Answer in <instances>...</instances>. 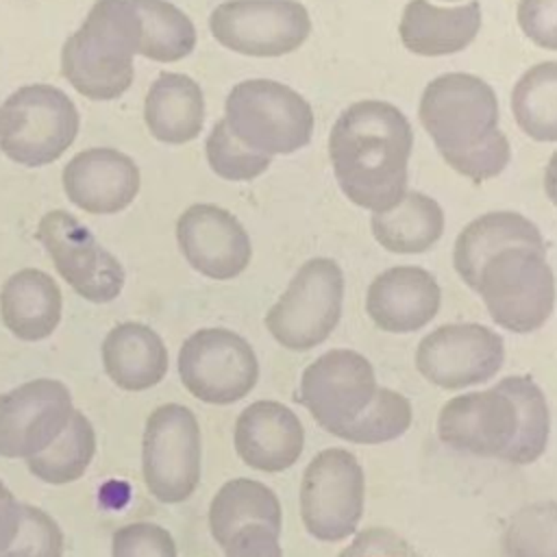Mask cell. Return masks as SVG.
Returning a JSON list of instances; mask_svg holds the SVG:
<instances>
[{
  "label": "cell",
  "mask_w": 557,
  "mask_h": 557,
  "mask_svg": "<svg viewBox=\"0 0 557 557\" xmlns=\"http://www.w3.org/2000/svg\"><path fill=\"white\" fill-rule=\"evenodd\" d=\"M139 168L115 148H87L63 168V189L70 202L96 215L126 209L139 194Z\"/></svg>",
  "instance_id": "cell-18"
},
{
  "label": "cell",
  "mask_w": 557,
  "mask_h": 557,
  "mask_svg": "<svg viewBox=\"0 0 557 557\" xmlns=\"http://www.w3.org/2000/svg\"><path fill=\"white\" fill-rule=\"evenodd\" d=\"M481 28V4L472 0L463 7H435L426 0L407 2L398 35L403 46L420 57L455 54L470 46Z\"/></svg>",
  "instance_id": "cell-21"
},
{
  "label": "cell",
  "mask_w": 557,
  "mask_h": 557,
  "mask_svg": "<svg viewBox=\"0 0 557 557\" xmlns=\"http://www.w3.org/2000/svg\"><path fill=\"white\" fill-rule=\"evenodd\" d=\"M516 124L535 141H557V61L529 67L511 91Z\"/></svg>",
  "instance_id": "cell-30"
},
{
  "label": "cell",
  "mask_w": 557,
  "mask_h": 557,
  "mask_svg": "<svg viewBox=\"0 0 557 557\" xmlns=\"http://www.w3.org/2000/svg\"><path fill=\"white\" fill-rule=\"evenodd\" d=\"M507 246H531L546 250L540 228L516 211H492L472 220L455 242L453 261L461 281L476 289L479 272L483 263Z\"/></svg>",
  "instance_id": "cell-24"
},
{
  "label": "cell",
  "mask_w": 557,
  "mask_h": 557,
  "mask_svg": "<svg viewBox=\"0 0 557 557\" xmlns=\"http://www.w3.org/2000/svg\"><path fill=\"white\" fill-rule=\"evenodd\" d=\"M544 191H546L548 200L557 207V150L553 152V157L548 159V165L544 170Z\"/></svg>",
  "instance_id": "cell-41"
},
{
  "label": "cell",
  "mask_w": 557,
  "mask_h": 557,
  "mask_svg": "<svg viewBox=\"0 0 557 557\" xmlns=\"http://www.w3.org/2000/svg\"><path fill=\"white\" fill-rule=\"evenodd\" d=\"M20 518H22V503H17L11 490L0 481V555L15 540L20 529Z\"/></svg>",
  "instance_id": "cell-40"
},
{
  "label": "cell",
  "mask_w": 557,
  "mask_h": 557,
  "mask_svg": "<svg viewBox=\"0 0 557 557\" xmlns=\"http://www.w3.org/2000/svg\"><path fill=\"white\" fill-rule=\"evenodd\" d=\"M224 122L231 135L261 154H292L313 135L311 104L292 87L250 78L237 83L226 96Z\"/></svg>",
  "instance_id": "cell-4"
},
{
  "label": "cell",
  "mask_w": 557,
  "mask_h": 557,
  "mask_svg": "<svg viewBox=\"0 0 557 557\" xmlns=\"http://www.w3.org/2000/svg\"><path fill=\"white\" fill-rule=\"evenodd\" d=\"M518 26L531 44L557 50V0H520Z\"/></svg>",
  "instance_id": "cell-37"
},
{
  "label": "cell",
  "mask_w": 557,
  "mask_h": 557,
  "mask_svg": "<svg viewBox=\"0 0 557 557\" xmlns=\"http://www.w3.org/2000/svg\"><path fill=\"white\" fill-rule=\"evenodd\" d=\"M76 133V104L54 85H24L0 107V150L20 165L39 168L57 161Z\"/></svg>",
  "instance_id": "cell-6"
},
{
  "label": "cell",
  "mask_w": 557,
  "mask_h": 557,
  "mask_svg": "<svg viewBox=\"0 0 557 557\" xmlns=\"http://www.w3.org/2000/svg\"><path fill=\"white\" fill-rule=\"evenodd\" d=\"M418 115L442 159L461 176L481 183L509 165L498 100L483 78L466 72L433 78L422 91Z\"/></svg>",
  "instance_id": "cell-2"
},
{
  "label": "cell",
  "mask_w": 557,
  "mask_h": 557,
  "mask_svg": "<svg viewBox=\"0 0 557 557\" xmlns=\"http://www.w3.org/2000/svg\"><path fill=\"white\" fill-rule=\"evenodd\" d=\"M366 479L357 457L344 448H324L302 472L300 518L320 542H339L357 531L363 516Z\"/></svg>",
  "instance_id": "cell-9"
},
{
  "label": "cell",
  "mask_w": 557,
  "mask_h": 557,
  "mask_svg": "<svg viewBox=\"0 0 557 557\" xmlns=\"http://www.w3.org/2000/svg\"><path fill=\"white\" fill-rule=\"evenodd\" d=\"M235 453L259 472H283L292 468L305 448L300 418L278 400L250 403L235 422Z\"/></svg>",
  "instance_id": "cell-19"
},
{
  "label": "cell",
  "mask_w": 557,
  "mask_h": 557,
  "mask_svg": "<svg viewBox=\"0 0 557 557\" xmlns=\"http://www.w3.org/2000/svg\"><path fill=\"white\" fill-rule=\"evenodd\" d=\"M413 409L407 396L389 387H379L370 405L348 424L335 429L331 435L352 444H385L405 435L411 426Z\"/></svg>",
  "instance_id": "cell-32"
},
{
  "label": "cell",
  "mask_w": 557,
  "mask_h": 557,
  "mask_svg": "<svg viewBox=\"0 0 557 557\" xmlns=\"http://www.w3.org/2000/svg\"><path fill=\"white\" fill-rule=\"evenodd\" d=\"M505 557H557V503L520 507L503 533Z\"/></svg>",
  "instance_id": "cell-33"
},
{
  "label": "cell",
  "mask_w": 557,
  "mask_h": 557,
  "mask_svg": "<svg viewBox=\"0 0 557 557\" xmlns=\"http://www.w3.org/2000/svg\"><path fill=\"white\" fill-rule=\"evenodd\" d=\"M496 387L511 398L518 413L516 435L500 459L513 466H529L537 461L548 446L550 411L546 396L542 387L524 374L505 376Z\"/></svg>",
  "instance_id": "cell-28"
},
{
  "label": "cell",
  "mask_w": 557,
  "mask_h": 557,
  "mask_svg": "<svg viewBox=\"0 0 557 557\" xmlns=\"http://www.w3.org/2000/svg\"><path fill=\"white\" fill-rule=\"evenodd\" d=\"M200 426L191 409L168 403L148 416L141 440V472L157 500L178 505L194 494L200 481Z\"/></svg>",
  "instance_id": "cell-8"
},
{
  "label": "cell",
  "mask_w": 557,
  "mask_h": 557,
  "mask_svg": "<svg viewBox=\"0 0 557 557\" xmlns=\"http://www.w3.org/2000/svg\"><path fill=\"white\" fill-rule=\"evenodd\" d=\"M72 394L54 379H35L0 396V457H35L67 426Z\"/></svg>",
  "instance_id": "cell-15"
},
{
  "label": "cell",
  "mask_w": 557,
  "mask_h": 557,
  "mask_svg": "<svg viewBox=\"0 0 557 557\" xmlns=\"http://www.w3.org/2000/svg\"><path fill=\"white\" fill-rule=\"evenodd\" d=\"M96 453V433L83 411H72L63 433L39 455L28 457V470L50 483L65 485L78 481Z\"/></svg>",
  "instance_id": "cell-31"
},
{
  "label": "cell",
  "mask_w": 557,
  "mask_h": 557,
  "mask_svg": "<svg viewBox=\"0 0 557 557\" xmlns=\"http://www.w3.org/2000/svg\"><path fill=\"white\" fill-rule=\"evenodd\" d=\"M207 161L211 170L226 181H252L263 174L272 161V157L255 152L239 144L224 120H218L205 144Z\"/></svg>",
  "instance_id": "cell-34"
},
{
  "label": "cell",
  "mask_w": 557,
  "mask_h": 557,
  "mask_svg": "<svg viewBox=\"0 0 557 557\" xmlns=\"http://www.w3.org/2000/svg\"><path fill=\"white\" fill-rule=\"evenodd\" d=\"M139 20L133 0H96L61 50V72L89 100H115L133 83Z\"/></svg>",
  "instance_id": "cell-3"
},
{
  "label": "cell",
  "mask_w": 557,
  "mask_h": 557,
  "mask_svg": "<svg viewBox=\"0 0 557 557\" xmlns=\"http://www.w3.org/2000/svg\"><path fill=\"white\" fill-rule=\"evenodd\" d=\"M139 20L137 54L172 63L191 54L196 46V28L191 20L168 0H133Z\"/></svg>",
  "instance_id": "cell-29"
},
{
  "label": "cell",
  "mask_w": 557,
  "mask_h": 557,
  "mask_svg": "<svg viewBox=\"0 0 557 557\" xmlns=\"http://www.w3.org/2000/svg\"><path fill=\"white\" fill-rule=\"evenodd\" d=\"M176 242L187 263L215 281L239 276L252 257V246L242 222L218 205L198 202L176 222Z\"/></svg>",
  "instance_id": "cell-16"
},
{
  "label": "cell",
  "mask_w": 557,
  "mask_h": 557,
  "mask_svg": "<svg viewBox=\"0 0 557 557\" xmlns=\"http://www.w3.org/2000/svg\"><path fill=\"white\" fill-rule=\"evenodd\" d=\"M178 376L185 389L209 405H233L259 381L252 346L228 329H200L178 350Z\"/></svg>",
  "instance_id": "cell-10"
},
{
  "label": "cell",
  "mask_w": 557,
  "mask_h": 557,
  "mask_svg": "<svg viewBox=\"0 0 557 557\" xmlns=\"http://www.w3.org/2000/svg\"><path fill=\"white\" fill-rule=\"evenodd\" d=\"M209 28L233 52L283 57L307 41L311 17L298 0H226L213 9Z\"/></svg>",
  "instance_id": "cell-11"
},
{
  "label": "cell",
  "mask_w": 557,
  "mask_h": 557,
  "mask_svg": "<svg viewBox=\"0 0 557 557\" xmlns=\"http://www.w3.org/2000/svg\"><path fill=\"white\" fill-rule=\"evenodd\" d=\"M61 555H63V533L59 524L44 509L22 503L17 535L0 557H61Z\"/></svg>",
  "instance_id": "cell-35"
},
{
  "label": "cell",
  "mask_w": 557,
  "mask_h": 557,
  "mask_svg": "<svg viewBox=\"0 0 557 557\" xmlns=\"http://www.w3.org/2000/svg\"><path fill=\"white\" fill-rule=\"evenodd\" d=\"M379 385L372 363L350 348H333L313 359L298 387L311 418L329 433L355 420L374 398Z\"/></svg>",
  "instance_id": "cell-14"
},
{
  "label": "cell",
  "mask_w": 557,
  "mask_h": 557,
  "mask_svg": "<svg viewBox=\"0 0 557 557\" xmlns=\"http://www.w3.org/2000/svg\"><path fill=\"white\" fill-rule=\"evenodd\" d=\"M411 144V124L392 102L359 100L344 109L329 135V157L344 196L372 213L396 207L407 194Z\"/></svg>",
  "instance_id": "cell-1"
},
{
  "label": "cell",
  "mask_w": 557,
  "mask_h": 557,
  "mask_svg": "<svg viewBox=\"0 0 557 557\" xmlns=\"http://www.w3.org/2000/svg\"><path fill=\"white\" fill-rule=\"evenodd\" d=\"M518 429L511 398L496 385L450 398L437 416V435L453 450L503 457Z\"/></svg>",
  "instance_id": "cell-17"
},
{
  "label": "cell",
  "mask_w": 557,
  "mask_h": 557,
  "mask_svg": "<svg viewBox=\"0 0 557 557\" xmlns=\"http://www.w3.org/2000/svg\"><path fill=\"white\" fill-rule=\"evenodd\" d=\"M370 228L385 250L396 255H420L442 237L444 211L431 196L407 191L396 207L383 213H372Z\"/></svg>",
  "instance_id": "cell-26"
},
{
  "label": "cell",
  "mask_w": 557,
  "mask_h": 557,
  "mask_svg": "<svg viewBox=\"0 0 557 557\" xmlns=\"http://www.w3.org/2000/svg\"><path fill=\"white\" fill-rule=\"evenodd\" d=\"M144 117L150 135L163 144L176 146L196 139L205 122L200 85L187 74H159L146 94Z\"/></svg>",
  "instance_id": "cell-25"
},
{
  "label": "cell",
  "mask_w": 557,
  "mask_h": 557,
  "mask_svg": "<svg viewBox=\"0 0 557 557\" xmlns=\"http://www.w3.org/2000/svg\"><path fill=\"white\" fill-rule=\"evenodd\" d=\"M344 274L329 257L305 261L287 289L265 313L270 335L287 350H311L335 331L342 318Z\"/></svg>",
  "instance_id": "cell-7"
},
{
  "label": "cell",
  "mask_w": 557,
  "mask_h": 557,
  "mask_svg": "<svg viewBox=\"0 0 557 557\" xmlns=\"http://www.w3.org/2000/svg\"><path fill=\"white\" fill-rule=\"evenodd\" d=\"M61 289L54 278L35 268L17 270L0 289L2 322L24 342L52 335L61 320Z\"/></svg>",
  "instance_id": "cell-22"
},
{
  "label": "cell",
  "mask_w": 557,
  "mask_h": 557,
  "mask_svg": "<svg viewBox=\"0 0 557 557\" xmlns=\"http://www.w3.org/2000/svg\"><path fill=\"white\" fill-rule=\"evenodd\" d=\"M442 289L420 265H396L381 272L368 287L366 311L387 333H413L440 311Z\"/></svg>",
  "instance_id": "cell-20"
},
{
  "label": "cell",
  "mask_w": 557,
  "mask_h": 557,
  "mask_svg": "<svg viewBox=\"0 0 557 557\" xmlns=\"http://www.w3.org/2000/svg\"><path fill=\"white\" fill-rule=\"evenodd\" d=\"M37 239L65 283L89 302H109L124 285L122 263L102 248L94 233L63 209L39 220Z\"/></svg>",
  "instance_id": "cell-12"
},
{
  "label": "cell",
  "mask_w": 557,
  "mask_h": 557,
  "mask_svg": "<svg viewBox=\"0 0 557 557\" xmlns=\"http://www.w3.org/2000/svg\"><path fill=\"white\" fill-rule=\"evenodd\" d=\"M102 366L117 387L141 392L154 387L165 376L168 348L150 326L122 322L102 342Z\"/></svg>",
  "instance_id": "cell-23"
},
{
  "label": "cell",
  "mask_w": 557,
  "mask_h": 557,
  "mask_svg": "<svg viewBox=\"0 0 557 557\" xmlns=\"http://www.w3.org/2000/svg\"><path fill=\"white\" fill-rule=\"evenodd\" d=\"M222 548L226 557H283L278 533L265 524H246L237 529Z\"/></svg>",
  "instance_id": "cell-39"
},
{
  "label": "cell",
  "mask_w": 557,
  "mask_h": 557,
  "mask_svg": "<svg viewBox=\"0 0 557 557\" xmlns=\"http://www.w3.org/2000/svg\"><path fill=\"white\" fill-rule=\"evenodd\" d=\"M246 524H265L274 533H281V503L261 481L231 479L218 490L209 505V529L213 540L224 546L231 535Z\"/></svg>",
  "instance_id": "cell-27"
},
{
  "label": "cell",
  "mask_w": 557,
  "mask_h": 557,
  "mask_svg": "<svg viewBox=\"0 0 557 557\" xmlns=\"http://www.w3.org/2000/svg\"><path fill=\"white\" fill-rule=\"evenodd\" d=\"M337 557H420L416 548L385 527H370L355 535V540Z\"/></svg>",
  "instance_id": "cell-38"
},
{
  "label": "cell",
  "mask_w": 557,
  "mask_h": 557,
  "mask_svg": "<svg viewBox=\"0 0 557 557\" xmlns=\"http://www.w3.org/2000/svg\"><path fill=\"white\" fill-rule=\"evenodd\" d=\"M474 292L505 331L524 335L542 329L555 307V276L546 250L507 246L494 252L483 263Z\"/></svg>",
  "instance_id": "cell-5"
},
{
  "label": "cell",
  "mask_w": 557,
  "mask_h": 557,
  "mask_svg": "<svg viewBox=\"0 0 557 557\" xmlns=\"http://www.w3.org/2000/svg\"><path fill=\"white\" fill-rule=\"evenodd\" d=\"M113 557H176V542L154 522H133L113 533Z\"/></svg>",
  "instance_id": "cell-36"
},
{
  "label": "cell",
  "mask_w": 557,
  "mask_h": 557,
  "mask_svg": "<svg viewBox=\"0 0 557 557\" xmlns=\"http://www.w3.org/2000/svg\"><path fill=\"white\" fill-rule=\"evenodd\" d=\"M503 337L476 322L437 326L416 348L418 372L442 389L487 383L503 368Z\"/></svg>",
  "instance_id": "cell-13"
}]
</instances>
